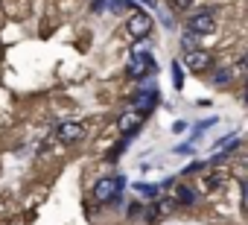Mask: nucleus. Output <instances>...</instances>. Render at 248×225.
<instances>
[{"instance_id":"nucleus-18","label":"nucleus","mask_w":248,"mask_h":225,"mask_svg":"<svg viewBox=\"0 0 248 225\" xmlns=\"http://www.w3.org/2000/svg\"><path fill=\"white\" fill-rule=\"evenodd\" d=\"M172 132H175V135H184V132H187V123H184V120H175V123H172Z\"/></svg>"},{"instance_id":"nucleus-6","label":"nucleus","mask_w":248,"mask_h":225,"mask_svg":"<svg viewBox=\"0 0 248 225\" xmlns=\"http://www.w3.org/2000/svg\"><path fill=\"white\" fill-rule=\"evenodd\" d=\"M143 120H146V114H140V111L129 108L126 114H120L117 129H120V135H123V138H135V135H138V129L143 126Z\"/></svg>"},{"instance_id":"nucleus-9","label":"nucleus","mask_w":248,"mask_h":225,"mask_svg":"<svg viewBox=\"0 0 248 225\" xmlns=\"http://www.w3.org/2000/svg\"><path fill=\"white\" fill-rule=\"evenodd\" d=\"M172 196H175V202H178V208H193V205L199 202V193H196L193 187H187V184H178Z\"/></svg>"},{"instance_id":"nucleus-8","label":"nucleus","mask_w":248,"mask_h":225,"mask_svg":"<svg viewBox=\"0 0 248 225\" xmlns=\"http://www.w3.org/2000/svg\"><path fill=\"white\" fill-rule=\"evenodd\" d=\"M82 135H85V126L76 123V120H64V123H59V126L53 129V138H56L59 144H76Z\"/></svg>"},{"instance_id":"nucleus-17","label":"nucleus","mask_w":248,"mask_h":225,"mask_svg":"<svg viewBox=\"0 0 248 225\" xmlns=\"http://www.w3.org/2000/svg\"><path fill=\"white\" fill-rule=\"evenodd\" d=\"M172 152H175V155H193V144L187 141V144H181V146H175Z\"/></svg>"},{"instance_id":"nucleus-12","label":"nucleus","mask_w":248,"mask_h":225,"mask_svg":"<svg viewBox=\"0 0 248 225\" xmlns=\"http://www.w3.org/2000/svg\"><path fill=\"white\" fill-rule=\"evenodd\" d=\"M135 190H138L140 196H146V199H158V196H161V187H158V184H149V181H138Z\"/></svg>"},{"instance_id":"nucleus-21","label":"nucleus","mask_w":248,"mask_h":225,"mask_svg":"<svg viewBox=\"0 0 248 225\" xmlns=\"http://www.w3.org/2000/svg\"><path fill=\"white\" fill-rule=\"evenodd\" d=\"M242 193H245V199H248V181H242Z\"/></svg>"},{"instance_id":"nucleus-15","label":"nucleus","mask_w":248,"mask_h":225,"mask_svg":"<svg viewBox=\"0 0 248 225\" xmlns=\"http://www.w3.org/2000/svg\"><path fill=\"white\" fill-rule=\"evenodd\" d=\"M135 3L132 0H111V12H123V9H132Z\"/></svg>"},{"instance_id":"nucleus-14","label":"nucleus","mask_w":248,"mask_h":225,"mask_svg":"<svg viewBox=\"0 0 248 225\" xmlns=\"http://www.w3.org/2000/svg\"><path fill=\"white\" fill-rule=\"evenodd\" d=\"M167 6H170V12H187L193 6V0H167Z\"/></svg>"},{"instance_id":"nucleus-11","label":"nucleus","mask_w":248,"mask_h":225,"mask_svg":"<svg viewBox=\"0 0 248 225\" xmlns=\"http://www.w3.org/2000/svg\"><path fill=\"white\" fill-rule=\"evenodd\" d=\"M170 73H172V85H175V91H184V62H172V67H170Z\"/></svg>"},{"instance_id":"nucleus-22","label":"nucleus","mask_w":248,"mask_h":225,"mask_svg":"<svg viewBox=\"0 0 248 225\" xmlns=\"http://www.w3.org/2000/svg\"><path fill=\"white\" fill-rule=\"evenodd\" d=\"M245 102H248V91H245Z\"/></svg>"},{"instance_id":"nucleus-1","label":"nucleus","mask_w":248,"mask_h":225,"mask_svg":"<svg viewBox=\"0 0 248 225\" xmlns=\"http://www.w3.org/2000/svg\"><path fill=\"white\" fill-rule=\"evenodd\" d=\"M123 190H126V178H123V176H102L93 184V199L99 205H117Z\"/></svg>"},{"instance_id":"nucleus-20","label":"nucleus","mask_w":248,"mask_h":225,"mask_svg":"<svg viewBox=\"0 0 248 225\" xmlns=\"http://www.w3.org/2000/svg\"><path fill=\"white\" fill-rule=\"evenodd\" d=\"M140 3H143V6H149V9H155V6H158V0H140Z\"/></svg>"},{"instance_id":"nucleus-5","label":"nucleus","mask_w":248,"mask_h":225,"mask_svg":"<svg viewBox=\"0 0 248 225\" xmlns=\"http://www.w3.org/2000/svg\"><path fill=\"white\" fill-rule=\"evenodd\" d=\"M152 27H155L152 15H146L140 9H135V15H129V21H126V32H129L132 41H146L152 35Z\"/></svg>"},{"instance_id":"nucleus-19","label":"nucleus","mask_w":248,"mask_h":225,"mask_svg":"<svg viewBox=\"0 0 248 225\" xmlns=\"http://www.w3.org/2000/svg\"><path fill=\"white\" fill-rule=\"evenodd\" d=\"M105 3H108V0H93V3H91V12H99Z\"/></svg>"},{"instance_id":"nucleus-10","label":"nucleus","mask_w":248,"mask_h":225,"mask_svg":"<svg viewBox=\"0 0 248 225\" xmlns=\"http://www.w3.org/2000/svg\"><path fill=\"white\" fill-rule=\"evenodd\" d=\"M233 76H236V70H233V67H219V70L210 76V85H216V88L231 85V82H233Z\"/></svg>"},{"instance_id":"nucleus-2","label":"nucleus","mask_w":248,"mask_h":225,"mask_svg":"<svg viewBox=\"0 0 248 225\" xmlns=\"http://www.w3.org/2000/svg\"><path fill=\"white\" fill-rule=\"evenodd\" d=\"M155 70H158V64H155V56H152L149 50H138V53H132V56H129L126 73H129L135 82H143V79L155 76Z\"/></svg>"},{"instance_id":"nucleus-7","label":"nucleus","mask_w":248,"mask_h":225,"mask_svg":"<svg viewBox=\"0 0 248 225\" xmlns=\"http://www.w3.org/2000/svg\"><path fill=\"white\" fill-rule=\"evenodd\" d=\"M213 67V56L207 50H193V53H184V70H193V73H207Z\"/></svg>"},{"instance_id":"nucleus-13","label":"nucleus","mask_w":248,"mask_h":225,"mask_svg":"<svg viewBox=\"0 0 248 225\" xmlns=\"http://www.w3.org/2000/svg\"><path fill=\"white\" fill-rule=\"evenodd\" d=\"M181 47H184V53H193V50H199V38L190 35V32H184L181 35Z\"/></svg>"},{"instance_id":"nucleus-16","label":"nucleus","mask_w":248,"mask_h":225,"mask_svg":"<svg viewBox=\"0 0 248 225\" xmlns=\"http://www.w3.org/2000/svg\"><path fill=\"white\" fill-rule=\"evenodd\" d=\"M202 170H204V161H193V164H190L181 176H196V173H202Z\"/></svg>"},{"instance_id":"nucleus-3","label":"nucleus","mask_w":248,"mask_h":225,"mask_svg":"<svg viewBox=\"0 0 248 225\" xmlns=\"http://www.w3.org/2000/svg\"><path fill=\"white\" fill-rule=\"evenodd\" d=\"M213 30H216V12H213V9H199V12H193V15L184 21V32H190V35H196V38L210 35Z\"/></svg>"},{"instance_id":"nucleus-4","label":"nucleus","mask_w":248,"mask_h":225,"mask_svg":"<svg viewBox=\"0 0 248 225\" xmlns=\"http://www.w3.org/2000/svg\"><path fill=\"white\" fill-rule=\"evenodd\" d=\"M155 102H158V85H155V79L152 82H140L138 85V91H135V96H132V105L129 108H135V111H140V114H152V108H155Z\"/></svg>"}]
</instances>
